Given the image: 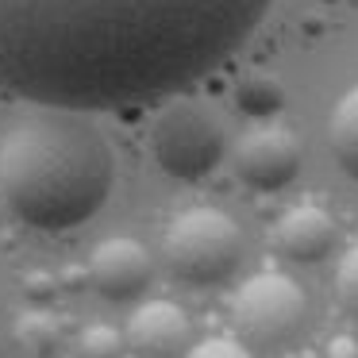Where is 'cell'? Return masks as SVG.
<instances>
[{
	"instance_id": "cell-1",
	"label": "cell",
	"mask_w": 358,
	"mask_h": 358,
	"mask_svg": "<svg viewBox=\"0 0 358 358\" xmlns=\"http://www.w3.org/2000/svg\"><path fill=\"white\" fill-rule=\"evenodd\" d=\"M273 0H0V89L58 112L178 96L255 35Z\"/></svg>"
},
{
	"instance_id": "cell-2",
	"label": "cell",
	"mask_w": 358,
	"mask_h": 358,
	"mask_svg": "<svg viewBox=\"0 0 358 358\" xmlns=\"http://www.w3.org/2000/svg\"><path fill=\"white\" fill-rule=\"evenodd\" d=\"M116 162L89 120L43 108L0 139V196L35 231H73L108 201Z\"/></svg>"
},
{
	"instance_id": "cell-3",
	"label": "cell",
	"mask_w": 358,
	"mask_h": 358,
	"mask_svg": "<svg viewBox=\"0 0 358 358\" xmlns=\"http://www.w3.org/2000/svg\"><path fill=\"white\" fill-rule=\"evenodd\" d=\"M166 266L185 285H220L243 262V231L227 212L220 208H189L170 224L162 243Z\"/></svg>"
},
{
	"instance_id": "cell-4",
	"label": "cell",
	"mask_w": 358,
	"mask_h": 358,
	"mask_svg": "<svg viewBox=\"0 0 358 358\" xmlns=\"http://www.w3.org/2000/svg\"><path fill=\"white\" fill-rule=\"evenodd\" d=\"M150 150H155V162L170 178L201 181L224 158V127L204 104L178 96L155 116Z\"/></svg>"
},
{
	"instance_id": "cell-5",
	"label": "cell",
	"mask_w": 358,
	"mask_h": 358,
	"mask_svg": "<svg viewBox=\"0 0 358 358\" xmlns=\"http://www.w3.org/2000/svg\"><path fill=\"white\" fill-rule=\"evenodd\" d=\"M235 327L258 347H281L308 320V296L285 273H255L231 301Z\"/></svg>"
},
{
	"instance_id": "cell-6",
	"label": "cell",
	"mask_w": 358,
	"mask_h": 358,
	"mask_svg": "<svg viewBox=\"0 0 358 358\" xmlns=\"http://www.w3.org/2000/svg\"><path fill=\"white\" fill-rule=\"evenodd\" d=\"M301 143L285 127H255L235 147V170L258 193H278L301 173Z\"/></svg>"
},
{
	"instance_id": "cell-7",
	"label": "cell",
	"mask_w": 358,
	"mask_h": 358,
	"mask_svg": "<svg viewBox=\"0 0 358 358\" xmlns=\"http://www.w3.org/2000/svg\"><path fill=\"white\" fill-rule=\"evenodd\" d=\"M150 255L143 243L135 239H104L89 255V285L104 296V301H135L143 289L150 285Z\"/></svg>"
},
{
	"instance_id": "cell-8",
	"label": "cell",
	"mask_w": 358,
	"mask_h": 358,
	"mask_svg": "<svg viewBox=\"0 0 358 358\" xmlns=\"http://www.w3.org/2000/svg\"><path fill=\"white\" fill-rule=\"evenodd\" d=\"M189 339V320L173 301H147L127 324V347L139 358H178Z\"/></svg>"
},
{
	"instance_id": "cell-9",
	"label": "cell",
	"mask_w": 358,
	"mask_h": 358,
	"mask_svg": "<svg viewBox=\"0 0 358 358\" xmlns=\"http://www.w3.org/2000/svg\"><path fill=\"white\" fill-rule=\"evenodd\" d=\"M273 247L289 262H320L335 250V220L316 204H296L273 227Z\"/></svg>"
},
{
	"instance_id": "cell-10",
	"label": "cell",
	"mask_w": 358,
	"mask_h": 358,
	"mask_svg": "<svg viewBox=\"0 0 358 358\" xmlns=\"http://www.w3.org/2000/svg\"><path fill=\"white\" fill-rule=\"evenodd\" d=\"M331 150H335V162L343 166L347 178L358 181V85L335 104L331 112Z\"/></svg>"
},
{
	"instance_id": "cell-11",
	"label": "cell",
	"mask_w": 358,
	"mask_h": 358,
	"mask_svg": "<svg viewBox=\"0 0 358 358\" xmlns=\"http://www.w3.org/2000/svg\"><path fill=\"white\" fill-rule=\"evenodd\" d=\"M281 101H285V93H281V85L270 78V73H250V78L239 81V89H235V104H239L247 116H273V112L281 108Z\"/></svg>"
},
{
	"instance_id": "cell-12",
	"label": "cell",
	"mask_w": 358,
	"mask_h": 358,
	"mask_svg": "<svg viewBox=\"0 0 358 358\" xmlns=\"http://www.w3.org/2000/svg\"><path fill=\"white\" fill-rule=\"evenodd\" d=\"M16 335L24 347H31L35 355H47L50 347H58V324L43 312H27L24 320L16 324Z\"/></svg>"
},
{
	"instance_id": "cell-13",
	"label": "cell",
	"mask_w": 358,
	"mask_h": 358,
	"mask_svg": "<svg viewBox=\"0 0 358 358\" xmlns=\"http://www.w3.org/2000/svg\"><path fill=\"white\" fill-rule=\"evenodd\" d=\"M335 296H339V308L358 320V247L347 250L335 270Z\"/></svg>"
},
{
	"instance_id": "cell-14",
	"label": "cell",
	"mask_w": 358,
	"mask_h": 358,
	"mask_svg": "<svg viewBox=\"0 0 358 358\" xmlns=\"http://www.w3.org/2000/svg\"><path fill=\"white\" fill-rule=\"evenodd\" d=\"M120 331H112V327H104V324H93L89 331H81V339H78V355L81 358H116L120 355Z\"/></svg>"
},
{
	"instance_id": "cell-15",
	"label": "cell",
	"mask_w": 358,
	"mask_h": 358,
	"mask_svg": "<svg viewBox=\"0 0 358 358\" xmlns=\"http://www.w3.org/2000/svg\"><path fill=\"white\" fill-rule=\"evenodd\" d=\"M185 358H250L247 347H239L235 339H204L189 350Z\"/></svg>"
}]
</instances>
